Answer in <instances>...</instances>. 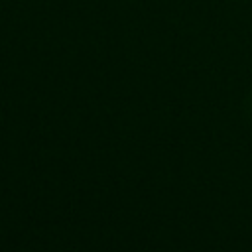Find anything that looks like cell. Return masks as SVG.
I'll return each mask as SVG.
<instances>
[]
</instances>
